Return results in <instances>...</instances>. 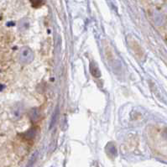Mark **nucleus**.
<instances>
[{"label": "nucleus", "mask_w": 167, "mask_h": 167, "mask_svg": "<svg viewBox=\"0 0 167 167\" xmlns=\"http://www.w3.org/2000/svg\"><path fill=\"white\" fill-rule=\"evenodd\" d=\"M19 62L24 65L31 63L34 60V53L32 50L29 47H23L19 51Z\"/></svg>", "instance_id": "1"}, {"label": "nucleus", "mask_w": 167, "mask_h": 167, "mask_svg": "<svg viewBox=\"0 0 167 167\" xmlns=\"http://www.w3.org/2000/svg\"><path fill=\"white\" fill-rule=\"evenodd\" d=\"M152 17H153V20L154 22H155V24L158 25V26H161V25H163V24H165V17L164 15H163V14L158 10L154 11Z\"/></svg>", "instance_id": "2"}, {"label": "nucleus", "mask_w": 167, "mask_h": 167, "mask_svg": "<svg viewBox=\"0 0 167 167\" xmlns=\"http://www.w3.org/2000/svg\"><path fill=\"white\" fill-rule=\"evenodd\" d=\"M90 71H91V73L95 77H100L101 76V72H100V70L97 67L96 63H91V65H90Z\"/></svg>", "instance_id": "3"}, {"label": "nucleus", "mask_w": 167, "mask_h": 167, "mask_svg": "<svg viewBox=\"0 0 167 167\" xmlns=\"http://www.w3.org/2000/svg\"><path fill=\"white\" fill-rule=\"evenodd\" d=\"M30 119H32L33 121H36L40 118V112L37 108H33L30 112Z\"/></svg>", "instance_id": "4"}, {"label": "nucleus", "mask_w": 167, "mask_h": 167, "mask_svg": "<svg viewBox=\"0 0 167 167\" xmlns=\"http://www.w3.org/2000/svg\"><path fill=\"white\" fill-rule=\"evenodd\" d=\"M28 27H29V23H28V22H26L25 20H22V21H20L19 26V30H22V31H24V30H27Z\"/></svg>", "instance_id": "5"}, {"label": "nucleus", "mask_w": 167, "mask_h": 167, "mask_svg": "<svg viewBox=\"0 0 167 167\" xmlns=\"http://www.w3.org/2000/svg\"><path fill=\"white\" fill-rule=\"evenodd\" d=\"M30 2L32 3L33 7L38 8L42 4V0H30Z\"/></svg>", "instance_id": "6"}, {"label": "nucleus", "mask_w": 167, "mask_h": 167, "mask_svg": "<svg viewBox=\"0 0 167 167\" xmlns=\"http://www.w3.org/2000/svg\"><path fill=\"white\" fill-rule=\"evenodd\" d=\"M165 11H166V13H167V4H166V6H165Z\"/></svg>", "instance_id": "7"}]
</instances>
